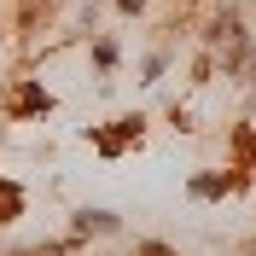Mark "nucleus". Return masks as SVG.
Wrapping results in <instances>:
<instances>
[{"mask_svg":"<svg viewBox=\"0 0 256 256\" xmlns=\"http://www.w3.org/2000/svg\"><path fill=\"white\" fill-rule=\"evenodd\" d=\"M128 140H140V116H122L116 128H99V134H94V146L105 152V158H116V152H122Z\"/></svg>","mask_w":256,"mask_h":256,"instance_id":"f257e3e1","label":"nucleus"},{"mask_svg":"<svg viewBox=\"0 0 256 256\" xmlns=\"http://www.w3.org/2000/svg\"><path fill=\"white\" fill-rule=\"evenodd\" d=\"M6 111H12V116H47L52 111V94H47V88H18V94L6 99Z\"/></svg>","mask_w":256,"mask_h":256,"instance_id":"f03ea898","label":"nucleus"},{"mask_svg":"<svg viewBox=\"0 0 256 256\" xmlns=\"http://www.w3.org/2000/svg\"><path fill=\"white\" fill-rule=\"evenodd\" d=\"M233 186H239V175H198V180H192L198 198H222V192H233Z\"/></svg>","mask_w":256,"mask_h":256,"instance_id":"7ed1b4c3","label":"nucleus"},{"mask_svg":"<svg viewBox=\"0 0 256 256\" xmlns=\"http://www.w3.org/2000/svg\"><path fill=\"white\" fill-rule=\"evenodd\" d=\"M18 216H24V186L0 180V222H18Z\"/></svg>","mask_w":256,"mask_h":256,"instance_id":"20e7f679","label":"nucleus"},{"mask_svg":"<svg viewBox=\"0 0 256 256\" xmlns=\"http://www.w3.org/2000/svg\"><path fill=\"white\" fill-rule=\"evenodd\" d=\"M76 227H82V233H88V227H94V233H111V227H116V216H105V210H88Z\"/></svg>","mask_w":256,"mask_h":256,"instance_id":"39448f33","label":"nucleus"},{"mask_svg":"<svg viewBox=\"0 0 256 256\" xmlns=\"http://www.w3.org/2000/svg\"><path fill=\"white\" fill-rule=\"evenodd\" d=\"M140 256H169V250H163V244H146V250H140Z\"/></svg>","mask_w":256,"mask_h":256,"instance_id":"423d86ee","label":"nucleus"}]
</instances>
